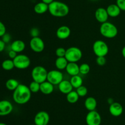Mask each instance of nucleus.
<instances>
[{
    "label": "nucleus",
    "mask_w": 125,
    "mask_h": 125,
    "mask_svg": "<svg viewBox=\"0 0 125 125\" xmlns=\"http://www.w3.org/2000/svg\"><path fill=\"white\" fill-rule=\"evenodd\" d=\"M56 55L57 57H65L66 53V49L63 47L57 48L55 51Z\"/></svg>",
    "instance_id": "7c9ffc66"
},
{
    "label": "nucleus",
    "mask_w": 125,
    "mask_h": 125,
    "mask_svg": "<svg viewBox=\"0 0 125 125\" xmlns=\"http://www.w3.org/2000/svg\"><path fill=\"white\" fill-rule=\"evenodd\" d=\"M107 13L111 17H117L120 14L121 9L117 4H111L106 8Z\"/></svg>",
    "instance_id": "6ab92c4d"
},
{
    "label": "nucleus",
    "mask_w": 125,
    "mask_h": 125,
    "mask_svg": "<svg viewBox=\"0 0 125 125\" xmlns=\"http://www.w3.org/2000/svg\"><path fill=\"white\" fill-rule=\"evenodd\" d=\"M67 100L70 104H75L78 101L79 99V96L77 93L76 91H72L68 94H67Z\"/></svg>",
    "instance_id": "393cba45"
},
{
    "label": "nucleus",
    "mask_w": 125,
    "mask_h": 125,
    "mask_svg": "<svg viewBox=\"0 0 125 125\" xmlns=\"http://www.w3.org/2000/svg\"><path fill=\"white\" fill-rule=\"evenodd\" d=\"M30 34L32 38H36L39 37L40 30L37 28H32L30 31Z\"/></svg>",
    "instance_id": "473e14b6"
},
{
    "label": "nucleus",
    "mask_w": 125,
    "mask_h": 125,
    "mask_svg": "<svg viewBox=\"0 0 125 125\" xmlns=\"http://www.w3.org/2000/svg\"><path fill=\"white\" fill-rule=\"evenodd\" d=\"M6 47V44L2 41V39H0V52L3 51Z\"/></svg>",
    "instance_id": "4c0bfd02"
},
{
    "label": "nucleus",
    "mask_w": 125,
    "mask_h": 125,
    "mask_svg": "<svg viewBox=\"0 0 125 125\" xmlns=\"http://www.w3.org/2000/svg\"><path fill=\"white\" fill-rule=\"evenodd\" d=\"M48 72L45 67L42 66H37L32 70V78L35 82L42 83L47 80Z\"/></svg>",
    "instance_id": "20e7f679"
},
{
    "label": "nucleus",
    "mask_w": 125,
    "mask_h": 125,
    "mask_svg": "<svg viewBox=\"0 0 125 125\" xmlns=\"http://www.w3.org/2000/svg\"><path fill=\"white\" fill-rule=\"evenodd\" d=\"M58 88L60 91L64 94H67L73 91V86L71 84L70 81L67 80H63L58 85Z\"/></svg>",
    "instance_id": "dca6fc26"
},
{
    "label": "nucleus",
    "mask_w": 125,
    "mask_h": 125,
    "mask_svg": "<svg viewBox=\"0 0 125 125\" xmlns=\"http://www.w3.org/2000/svg\"><path fill=\"white\" fill-rule=\"evenodd\" d=\"M65 57L69 62H77L83 57V51L77 47H71L66 50Z\"/></svg>",
    "instance_id": "39448f33"
},
{
    "label": "nucleus",
    "mask_w": 125,
    "mask_h": 125,
    "mask_svg": "<svg viewBox=\"0 0 125 125\" xmlns=\"http://www.w3.org/2000/svg\"><path fill=\"white\" fill-rule=\"evenodd\" d=\"M26 48V44L21 40H15L11 44L10 49L17 53H21L24 51Z\"/></svg>",
    "instance_id": "f3484780"
},
{
    "label": "nucleus",
    "mask_w": 125,
    "mask_h": 125,
    "mask_svg": "<svg viewBox=\"0 0 125 125\" xmlns=\"http://www.w3.org/2000/svg\"><path fill=\"white\" fill-rule=\"evenodd\" d=\"M76 92L79 96V97H84L87 94L88 89L86 87L82 85L76 89Z\"/></svg>",
    "instance_id": "c756f323"
},
{
    "label": "nucleus",
    "mask_w": 125,
    "mask_h": 125,
    "mask_svg": "<svg viewBox=\"0 0 125 125\" xmlns=\"http://www.w3.org/2000/svg\"><path fill=\"white\" fill-rule=\"evenodd\" d=\"M65 70L67 73L72 76L79 75V74L80 73L79 66L76 62H68Z\"/></svg>",
    "instance_id": "aec40b11"
},
{
    "label": "nucleus",
    "mask_w": 125,
    "mask_h": 125,
    "mask_svg": "<svg viewBox=\"0 0 125 125\" xmlns=\"http://www.w3.org/2000/svg\"><path fill=\"white\" fill-rule=\"evenodd\" d=\"M65 57H57L55 61V66L58 70L65 69L68 63Z\"/></svg>",
    "instance_id": "5701e85b"
},
{
    "label": "nucleus",
    "mask_w": 125,
    "mask_h": 125,
    "mask_svg": "<svg viewBox=\"0 0 125 125\" xmlns=\"http://www.w3.org/2000/svg\"><path fill=\"white\" fill-rule=\"evenodd\" d=\"M70 81L71 84L72 85L73 88H76V89L83 85V79L79 75L72 76Z\"/></svg>",
    "instance_id": "b1692460"
},
{
    "label": "nucleus",
    "mask_w": 125,
    "mask_h": 125,
    "mask_svg": "<svg viewBox=\"0 0 125 125\" xmlns=\"http://www.w3.org/2000/svg\"><path fill=\"white\" fill-rule=\"evenodd\" d=\"M63 74L59 70H51L48 72L47 81L53 85H59L63 80Z\"/></svg>",
    "instance_id": "6e6552de"
},
{
    "label": "nucleus",
    "mask_w": 125,
    "mask_h": 125,
    "mask_svg": "<svg viewBox=\"0 0 125 125\" xmlns=\"http://www.w3.org/2000/svg\"><path fill=\"white\" fill-rule=\"evenodd\" d=\"M116 4L120 7L121 11H125V0H117Z\"/></svg>",
    "instance_id": "72a5a7b5"
},
{
    "label": "nucleus",
    "mask_w": 125,
    "mask_h": 125,
    "mask_svg": "<svg viewBox=\"0 0 125 125\" xmlns=\"http://www.w3.org/2000/svg\"><path fill=\"white\" fill-rule=\"evenodd\" d=\"M71 34V29L68 26L63 25L58 28L56 31V36L61 40L68 39Z\"/></svg>",
    "instance_id": "2eb2a0df"
},
{
    "label": "nucleus",
    "mask_w": 125,
    "mask_h": 125,
    "mask_svg": "<svg viewBox=\"0 0 125 125\" xmlns=\"http://www.w3.org/2000/svg\"><path fill=\"white\" fill-rule=\"evenodd\" d=\"M50 14L55 17H64L69 13L70 9L67 4L59 1H54L48 5Z\"/></svg>",
    "instance_id": "f03ea898"
},
{
    "label": "nucleus",
    "mask_w": 125,
    "mask_h": 125,
    "mask_svg": "<svg viewBox=\"0 0 125 125\" xmlns=\"http://www.w3.org/2000/svg\"><path fill=\"white\" fill-rule=\"evenodd\" d=\"M122 55H123V58H124L125 59V46L123 47V48L122 49Z\"/></svg>",
    "instance_id": "ea45409f"
},
{
    "label": "nucleus",
    "mask_w": 125,
    "mask_h": 125,
    "mask_svg": "<svg viewBox=\"0 0 125 125\" xmlns=\"http://www.w3.org/2000/svg\"><path fill=\"white\" fill-rule=\"evenodd\" d=\"M101 120V115L96 110L89 111L85 117L87 125H100Z\"/></svg>",
    "instance_id": "1a4fd4ad"
},
{
    "label": "nucleus",
    "mask_w": 125,
    "mask_h": 125,
    "mask_svg": "<svg viewBox=\"0 0 125 125\" xmlns=\"http://www.w3.org/2000/svg\"><path fill=\"white\" fill-rule=\"evenodd\" d=\"M90 1H97V0H90Z\"/></svg>",
    "instance_id": "37998d69"
},
{
    "label": "nucleus",
    "mask_w": 125,
    "mask_h": 125,
    "mask_svg": "<svg viewBox=\"0 0 125 125\" xmlns=\"http://www.w3.org/2000/svg\"><path fill=\"white\" fill-rule=\"evenodd\" d=\"M107 102H108V103L109 104H112V103L114 102H115L114 100L113 99H112V98H109L108 99H107Z\"/></svg>",
    "instance_id": "a19ab883"
},
{
    "label": "nucleus",
    "mask_w": 125,
    "mask_h": 125,
    "mask_svg": "<svg viewBox=\"0 0 125 125\" xmlns=\"http://www.w3.org/2000/svg\"><path fill=\"white\" fill-rule=\"evenodd\" d=\"M31 49L35 53H40L45 49V42L40 37L32 38L29 42Z\"/></svg>",
    "instance_id": "9d476101"
},
{
    "label": "nucleus",
    "mask_w": 125,
    "mask_h": 125,
    "mask_svg": "<svg viewBox=\"0 0 125 125\" xmlns=\"http://www.w3.org/2000/svg\"><path fill=\"white\" fill-rule=\"evenodd\" d=\"M35 125V124H32V125Z\"/></svg>",
    "instance_id": "c03bdc74"
},
{
    "label": "nucleus",
    "mask_w": 125,
    "mask_h": 125,
    "mask_svg": "<svg viewBox=\"0 0 125 125\" xmlns=\"http://www.w3.org/2000/svg\"><path fill=\"white\" fill-rule=\"evenodd\" d=\"M54 85L49 82L48 81H45L43 83H40V91L44 94H50L53 92L54 91Z\"/></svg>",
    "instance_id": "a211bd4d"
},
{
    "label": "nucleus",
    "mask_w": 125,
    "mask_h": 125,
    "mask_svg": "<svg viewBox=\"0 0 125 125\" xmlns=\"http://www.w3.org/2000/svg\"><path fill=\"white\" fill-rule=\"evenodd\" d=\"M2 69L5 71H11L15 67L14 62H13V60L11 59H7L2 61L1 64Z\"/></svg>",
    "instance_id": "bb28decb"
},
{
    "label": "nucleus",
    "mask_w": 125,
    "mask_h": 125,
    "mask_svg": "<svg viewBox=\"0 0 125 125\" xmlns=\"http://www.w3.org/2000/svg\"><path fill=\"white\" fill-rule=\"evenodd\" d=\"M100 34L103 37L108 39H112L118 34L117 26L111 22H106L101 23L100 28Z\"/></svg>",
    "instance_id": "7ed1b4c3"
},
{
    "label": "nucleus",
    "mask_w": 125,
    "mask_h": 125,
    "mask_svg": "<svg viewBox=\"0 0 125 125\" xmlns=\"http://www.w3.org/2000/svg\"><path fill=\"white\" fill-rule=\"evenodd\" d=\"M34 11L37 14H43L48 11V4L42 1L38 2L34 6Z\"/></svg>",
    "instance_id": "4be33fe9"
},
{
    "label": "nucleus",
    "mask_w": 125,
    "mask_h": 125,
    "mask_svg": "<svg viewBox=\"0 0 125 125\" xmlns=\"http://www.w3.org/2000/svg\"><path fill=\"white\" fill-rule=\"evenodd\" d=\"M32 93L29 87L24 84H20L13 91V100L17 104L23 105L28 103L31 98Z\"/></svg>",
    "instance_id": "f257e3e1"
},
{
    "label": "nucleus",
    "mask_w": 125,
    "mask_h": 125,
    "mask_svg": "<svg viewBox=\"0 0 125 125\" xmlns=\"http://www.w3.org/2000/svg\"><path fill=\"white\" fill-rule=\"evenodd\" d=\"M93 51L96 56H106L109 53V47L104 41L97 40L93 44Z\"/></svg>",
    "instance_id": "423d86ee"
},
{
    "label": "nucleus",
    "mask_w": 125,
    "mask_h": 125,
    "mask_svg": "<svg viewBox=\"0 0 125 125\" xmlns=\"http://www.w3.org/2000/svg\"><path fill=\"white\" fill-rule=\"evenodd\" d=\"M8 55H9V57L11 60H13V59L17 56V53L10 49V50L9 51Z\"/></svg>",
    "instance_id": "e433bc0d"
},
{
    "label": "nucleus",
    "mask_w": 125,
    "mask_h": 125,
    "mask_svg": "<svg viewBox=\"0 0 125 125\" xmlns=\"http://www.w3.org/2000/svg\"><path fill=\"white\" fill-rule=\"evenodd\" d=\"M0 125H6V124L4 123H0Z\"/></svg>",
    "instance_id": "79ce46f5"
},
{
    "label": "nucleus",
    "mask_w": 125,
    "mask_h": 125,
    "mask_svg": "<svg viewBox=\"0 0 125 125\" xmlns=\"http://www.w3.org/2000/svg\"><path fill=\"white\" fill-rule=\"evenodd\" d=\"M50 120V116L46 111H40L34 116V124L36 125H48Z\"/></svg>",
    "instance_id": "9b49d317"
},
{
    "label": "nucleus",
    "mask_w": 125,
    "mask_h": 125,
    "mask_svg": "<svg viewBox=\"0 0 125 125\" xmlns=\"http://www.w3.org/2000/svg\"><path fill=\"white\" fill-rule=\"evenodd\" d=\"M54 1V0H42V1L43 2H45V3L47 4H51V2H53V1Z\"/></svg>",
    "instance_id": "58836bf2"
},
{
    "label": "nucleus",
    "mask_w": 125,
    "mask_h": 125,
    "mask_svg": "<svg viewBox=\"0 0 125 125\" xmlns=\"http://www.w3.org/2000/svg\"><path fill=\"white\" fill-rule=\"evenodd\" d=\"M15 67L18 69H26L31 65V60L29 57L24 54H19L13 60Z\"/></svg>",
    "instance_id": "0eeeda50"
},
{
    "label": "nucleus",
    "mask_w": 125,
    "mask_h": 125,
    "mask_svg": "<svg viewBox=\"0 0 125 125\" xmlns=\"http://www.w3.org/2000/svg\"><path fill=\"white\" fill-rule=\"evenodd\" d=\"M109 15L107 13L106 9L104 7H99L95 11V17L96 20L101 23L107 22L109 18Z\"/></svg>",
    "instance_id": "4468645a"
},
{
    "label": "nucleus",
    "mask_w": 125,
    "mask_h": 125,
    "mask_svg": "<svg viewBox=\"0 0 125 125\" xmlns=\"http://www.w3.org/2000/svg\"><path fill=\"white\" fill-rule=\"evenodd\" d=\"M6 33V28L2 22L0 21V37H2Z\"/></svg>",
    "instance_id": "f704fd0d"
},
{
    "label": "nucleus",
    "mask_w": 125,
    "mask_h": 125,
    "mask_svg": "<svg viewBox=\"0 0 125 125\" xmlns=\"http://www.w3.org/2000/svg\"><path fill=\"white\" fill-rule=\"evenodd\" d=\"M109 111L110 114L115 117H118L122 115L123 112V107L120 103L118 102H114L110 104Z\"/></svg>",
    "instance_id": "ddd939ff"
},
{
    "label": "nucleus",
    "mask_w": 125,
    "mask_h": 125,
    "mask_svg": "<svg viewBox=\"0 0 125 125\" xmlns=\"http://www.w3.org/2000/svg\"><path fill=\"white\" fill-rule=\"evenodd\" d=\"M29 88L32 93H37L40 91V83L33 80L29 84Z\"/></svg>",
    "instance_id": "cd10ccee"
},
{
    "label": "nucleus",
    "mask_w": 125,
    "mask_h": 125,
    "mask_svg": "<svg viewBox=\"0 0 125 125\" xmlns=\"http://www.w3.org/2000/svg\"><path fill=\"white\" fill-rule=\"evenodd\" d=\"M13 105L7 100H0V116H4L9 115L13 110Z\"/></svg>",
    "instance_id": "f8f14e48"
},
{
    "label": "nucleus",
    "mask_w": 125,
    "mask_h": 125,
    "mask_svg": "<svg viewBox=\"0 0 125 125\" xmlns=\"http://www.w3.org/2000/svg\"><path fill=\"white\" fill-rule=\"evenodd\" d=\"M1 38H2V41H3L5 44L9 43L11 40V36L9 34H8V33H6V34H5L3 36L1 37Z\"/></svg>",
    "instance_id": "c9c22d12"
},
{
    "label": "nucleus",
    "mask_w": 125,
    "mask_h": 125,
    "mask_svg": "<svg viewBox=\"0 0 125 125\" xmlns=\"http://www.w3.org/2000/svg\"><path fill=\"white\" fill-rule=\"evenodd\" d=\"M96 62L99 66H104L106 62V58L105 56H97Z\"/></svg>",
    "instance_id": "2f4dec72"
},
{
    "label": "nucleus",
    "mask_w": 125,
    "mask_h": 125,
    "mask_svg": "<svg viewBox=\"0 0 125 125\" xmlns=\"http://www.w3.org/2000/svg\"><path fill=\"white\" fill-rule=\"evenodd\" d=\"M90 71V67L87 63H83L79 66V72L83 75H87Z\"/></svg>",
    "instance_id": "c85d7f7f"
},
{
    "label": "nucleus",
    "mask_w": 125,
    "mask_h": 125,
    "mask_svg": "<svg viewBox=\"0 0 125 125\" xmlns=\"http://www.w3.org/2000/svg\"><path fill=\"white\" fill-rule=\"evenodd\" d=\"M19 85L18 81L15 78H9L6 82V88L10 91H14Z\"/></svg>",
    "instance_id": "a878e982"
},
{
    "label": "nucleus",
    "mask_w": 125,
    "mask_h": 125,
    "mask_svg": "<svg viewBox=\"0 0 125 125\" xmlns=\"http://www.w3.org/2000/svg\"><path fill=\"white\" fill-rule=\"evenodd\" d=\"M84 106L85 109L89 111L95 110L97 107V101L94 97H88L84 102Z\"/></svg>",
    "instance_id": "412c9836"
}]
</instances>
